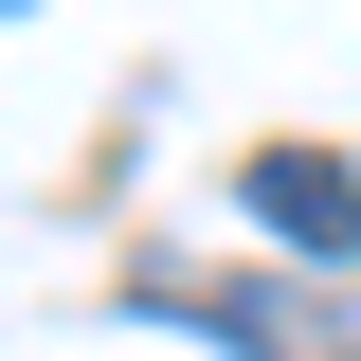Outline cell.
I'll use <instances>...</instances> for the list:
<instances>
[{
  "label": "cell",
  "instance_id": "obj_1",
  "mask_svg": "<svg viewBox=\"0 0 361 361\" xmlns=\"http://www.w3.org/2000/svg\"><path fill=\"white\" fill-rule=\"evenodd\" d=\"M235 199H253V235H289L307 271L361 253V163H343V145H253V163H235Z\"/></svg>",
  "mask_w": 361,
  "mask_h": 361
},
{
  "label": "cell",
  "instance_id": "obj_2",
  "mask_svg": "<svg viewBox=\"0 0 361 361\" xmlns=\"http://www.w3.org/2000/svg\"><path fill=\"white\" fill-rule=\"evenodd\" d=\"M180 325H217L235 361H343V307L325 289H163Z\"/></svg>",
  "mask_w": 361,
  "mask_h": 361
},
{
  "label": "cell",
  "instance_id": "obj_3",
  "mask_svg": "<svg viewBox=\"0 0 361 361\" xmlns=\"http://www.w3.org/2000/svg\"><path fill=\"white\" fill-rule=\"evenodd\" d=\"M0 18H18V0H0Z\"/></svg>",
  "mask_w": 361,
  "mask_h": 361
}]
</instances>
